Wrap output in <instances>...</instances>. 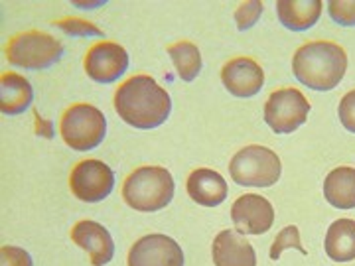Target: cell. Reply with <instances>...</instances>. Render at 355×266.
<instances>
[{
	"instance_id": "6da1fadb",
	"label": "cell",
	"mask_w": 355,
	"mask_h": 266,
	"mask_svg": "<svg viewBox=\"0 0 355 266\" xmlns=\"http://www.w3.org/2000/svg\"><path fill=\"white\" fill-rule=\"evenodd\" d=\"M114 111L128 127L150 130L164 125L172 113V99L150 76H135L114 91Z\"/></svg>"
},
{
	"instance_id": "7a4b0ae2",
	"label": "cell",
	"mask_w": 355,
	"mask_h": 266,
	"mask_svg": "<svg viewBox=\"0 0 355 266\" xmlns=\"http://www.w3.org/2000/svg\"><path fill=\"white\" fill-rule=\"evenodd\" d=\"M292 71L298 83L312 91H331L347 71V53L334 42H308L292 57Z\"/></svg>"
},
{
	"instance_id": "3957f363",
	"label": "cell",
	"mask_w": 355,
	"mask_h": 266,
	"mask_svg": "<svg viewBox=\"0 0 355 266\" xmlns=\"http://www.w3.org/2000/svg\"><path fill=\"white\" fill-rule=\"evenodd\" d=\"M174 177L162 166H142L123 184V200L128 207L154 213L164 209L174 197Z\"/></svg>"
},
{
	"instance_id": "277c9868",
	"label": "cell",
	"mask_w": 355,
	"mask_h": 266,
	"mask_svg": "<svg viewBox=\"0 0 355 266\" xmlns=\"http://www.w3.org/2000/svg\"><path fill=\"white\" fill-rule=\"evenodd\" d=\"M229 174L231 179L243 188H270L279 181L282 164L275 150L251 144L231 158Z\"/></svg>"
},
{
	"instance_id": "5b68a950",
	"label": "cell",
	"mask_w": 355,
	"mask_h": 266,
	"mask_svg": "<svg viewBox=\"0 0 355 266\" xmlns=\"http://www.w3.org/2000/svg\"><path fill=\"white\" fill-rule=\"evenodd\" d=\"M60 132L64 142L77 152H87L101 144L107 134L105 114L87 103L71 105L62 116Z\"/></svg>"
},
{
	"instance_id": "8992f818",
	"label": "cell",
	"mask_w": 355,
	"mask_h": 266,
	"mask_svg": "<svg viewBox=\"0 0 355 266\" xmlns=\"http://www.w3.org/2000/svg\"><path fill=\"white\" fill-rule=\"evenodd\" d=\"M64 55L60 39L44 32H24L14 36L6 46V60L16 67L40 71L55 65Z\"/></svg>"
},
{
	"instance_id": "52a82bcc",
	"label": "cell",
	"mask_w": 355,
	"mask_h": 266,
	"mask_svg": "<svg viewBox=\"0 0 355 266\" xmlns=\"http://www.w3.org/2000/svg\"><path fill=\"white\" fill-rule=\"evenodd\" d=\"M310 109L302 91L294 87L277 89L265 103V123L277 134H291L304 125Z\"/></svg>"
},
{
	"instance_id": "ba28073f",
	"label": "cell",
	"mask_w": 355,
	"mask_h": 266,
	"mask_svg": "<svg viewBox=\"0 0 355 266\" xmlns=\"http://www.w3.org/2000/svg\"><path fill=\"white\" fill-rule=\"evenodd\" d=\"M69 188L79 202L99 203L111 195L114 188V174L101 160H83L71 170Z\"/></svg>"
},
{
	"instance_id": "9c48e42d",
	"label": "cell",
	"mask_w": 355,
	"mask_h": 266,
	"mask_svg": "<svg viewBox=\"0 0 355 266\" xmlns=\"http://www.w3.org/2000/svg\"><path fill=\"white\" fill-rule=\"evenodd\" d=\"M128 266H184V251L172 237L150 233L128 251Z\"/></svg>"
},
{
	"instance_id": "30bf717a",
	"label": "cell",
	"mask_w": 355,
	"mask_h": 266,
	"mask_svg": "<svg viewBox=\"0 0 355 266\" xmlns=\"http://www.w3.org/2000/svg\"><path fill=\"white\" fill-rule=\"evenodd\" d=\"M231 221L241 235H265L275 223L272 203L263 195L245 193L233 203Z\"/></svg>"
},
{
	"instance_id": "8fae6325",
	"label": "cell",
	"mask_w": 355,
	"mask_h": 266,
	"mask_svg": "<svg viewBox=\"0 0 355 266\" xmlns=\"http://www.w3.org/2000/svg\"><path fill=\"white\" fill-rule=\"evenodd\" d=\"M128 69V53L114 42L91 46L85 55V71L95 83H113Z\"/></svg>"
},
{
	"instance_id": "7c38bea8",
	"label": "cell",
	"mask_w": 355,
	"mask_h": 266,
	"mask_svg": "<svg viewBox=\"0 0 355 266\" xmlns=\"http://www.w3.org/2000/svg\"><path fill=\"white\" fill-rule=\"evenodd\" d=\"M221 83L233 97L249 99L261 93L265 85V71L251 57H235L223 65Z\"/></svg>"
},
{
	"instance_id": "4fadbf2b",
	"label": "cell",
	"mask_w": 355,
	"mask_h": 266,
	"mask_svg": "<svg viewBox=\"0 0 355 266\" xmlns=\"http://www.w3.org/2000/svg\"><path fill=\"white\" fill-rule=\"evenodd\" d=\"M71 241L76 242L79 249H83L91 258L93 266H105L113 260L114 242L111 233L103 227L101 223L83 219L77 221L71 229Z\"/></svg>"
},
{
	"instance_id": "5bb4252c",
	"label": "cell",
	"mask_w": 355,
	"mask_h": 266,
	"mask_svg": "<svg viewBox=\"0 0 355 266\" xmlns=\"http://www.w3.org/2000/svg\"><path fill=\"white\" fill-rule=\"evenodd\" d=\"M216 266H257V254L251 242L237 231H221L211 247Z\"/></svg>"
},
{
	"instance_id": "9a60e30c",
	"label": "cell",
	"mask_w": 355,
	"mask_h": 266,
	"mask_svg": "<svg viewBox=\"0 0 355 266\" xmlns=\"http://www.w3.org/2000/svg\"><path fill=\"white\" fill-rule=\"evenodd\" d=\"M186 188L191 200L203 207H217L227 200V181L211 168L193 170L188 176Z\"/></svg>"
},
{
	"instance_id": "2e32d148",
	"label": "cell",
	"mask_w": 355,
	"mask_h": 266,
	"mask_svg": "<svg viewBox=\"0 0 355 266\" xmlns=\"http://www.w3.org/2000/svg\"><path fill=\"white\" fill-rule=\"evenodd\" d=\"M324 8L322 0H279L277 12L280 24L292 32H304L316 26Z\"/></svg>"
},
{
	"instance_id": "e0dca14e",
	"label": "cell",
	"mask_w": 355,
	"mask_h": 266,
	"mask_svg": "<svg viewBox=\"0 0 355 266\" xmlns=\"http://www.w3.org/2000/svg\"><path fill=\"white\" fill-rule=\"evenodd\" d=\"M324 197L336 209H354L355 168L352 166L334 168L324 179Z\"/></svg>"
},
{
	"instance_id": "ac0fdd59",
	"label": "cell",
	"mask_w": 355,
	"mask_h": 266,
	"mask_svg": "<svg viewBox=\"0 0 355 266\" xmlns=\"http://www.w3.org/2000/svg\"><path fill=\"white\" fill-rule=\"evenodd\" d=\"M34 101V89L26 77L4 73L0 79V111L4 114H22Z\"/></svg>"
},
{
	"instance_id": "d6986e66",
	"label": "cell",
	"mask_w": 355,
	"mask_h": 266,
	"mask_svg": "<svg viewBox=\"0 0 355 266\" xmlns=\"http://www.w3.org/2000/svg\"><path fill=\"white\" fill-rule=\"evenodd\" d=\"M324 249L334 263H349L355 258V221L338 219L326 233Z\"/></svg>"
},
{
	"instance_id": "ffe728a7",
	"label": "cell",
	"mask_w": 355,
	"mask_h": 266,
	"mask_svg": "<svg viewBox=\"0 0 355 266\" xmlns=\"http://www.w3.org/2000/svg\"><path fill=\"white\" fill-rule=\"evenodd\" d=\"M168 55L172 57V64L176 67L178 76L182 81L190 83L202 71V53L196 44L191 42H178L168 48Z\"/></svg>"
},
{
	"instance_id": "44dd1931",
	"label": "cell",
	"mask_w": 355,
	"mask_h": 266,
	"mask_svg": "<svg viewBox=\"0 0 355 266\" xmlns=\"http://www.w3.org/2000/svg\"><path fill=\"white\" fill-rule=\"evenodd\" d=\"M286 249H294V251H298L300 254H308V251H304V247H302V241H300V231L296 225H288V227H284L280 231L279 235H277V239L272 242V247H270V260H279L280 254L284 253Z\"/></svg>"
},
{
	"instance_id": "7402d4cb",
	"label": "cell",
	"mask_w": 355,
	"mask_h": 266,
	"mask_svg": "<svg viewBox=\"0 0 355 266\" xmlns=\"http://www.w3.org/2000/svg\"><path fill=\"white\" fill-rule=\"evenodd\" d=\"M263 14V2L259 0H251V2H243L239 4V8L235 10V22H237V28L245 32L249 28H253L257 24V20L261 18Z\"/></svg>"
},
{
	"instance_id": "603a6c76",
	"label": "cell",
	"mask_w": 355,
	"mask_h": 266,
	"mask_svg": "<svg viewBox=\"0 0 355 266\" xmlns=\"http://www.w3.org/2000/svg\"><path fill=\"white\" fill-rule=\"evenodd\" d=\"M328 12L336 24L355 26V0H331Z\"/></svg>"
},
{
	"instance_id": "cb8c5ba5",
	"label": "cell",
	"mask_w": 355,
	"mask_h": 266,
	"mask_svg": "<svg viewBox=\"0 0 355 266\" xmlns=\"http://www.w3.org/2000/svg\"><path fill=\"white\" fill-rule=\"evenodd\" d=\"M55 26L69 36H103V32L97 26L85 22L81 18H65V20L55 22Z\"/></svg>"
},
{
	"instance_id": "d4e9b609",
	"label": "cell",
	"mask_w": 355,
	"mask_h": 266,
	"mask_svg": "<svg viewBox=\"0 0 355 266\" xmlns=\"http://www.w3.org/2000/svg\"><path fill=\"white\" fill-rule=\"evenodd\" d=\"M0 266H34L32 256L20 247L4 245L0 249Z\"/></svg>"
},
{
	"instance_id": "484cf974",
	"label": "cell",
	"mask_w": 355,
	"mask_h": 266,
	"mask_svg": "<svg viewBox=\"0 0 355 266\" xmlns=\"http://www.w3.org/2000/svg\"><path fill=\"white\" fill-rule=\"evenodd\" d=\"M338 114H340V123L343 128L355 134V89L343 95L338 107Z\"/></svg>"
},
{
	"instance_id": "4316f807",
	"label": "cell",
	"mask_w": 355,
	"mask_h": 266,
	"mask_svg": "<svg viewBox=\"0 0 355 266\" xmlns=\"http://www.w3.org/2000/svg\"><path fill=\"white\" fill-rule=\"evenodd\" d=\"M34 116H36V134L46 136V139H53V123L44 121L38 113H34Z\"/></svg>"
}]
</instances>
